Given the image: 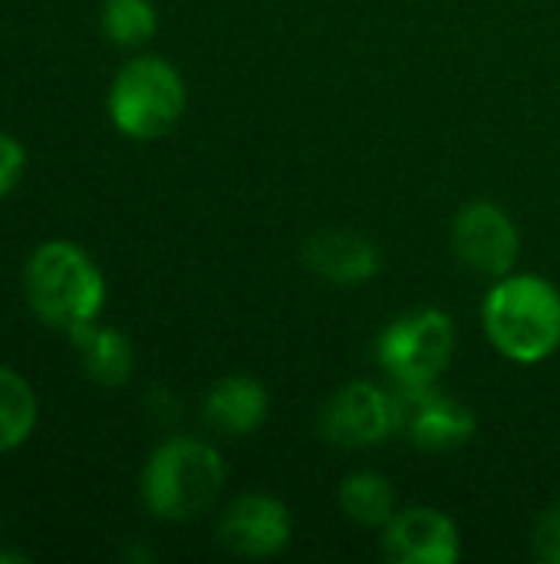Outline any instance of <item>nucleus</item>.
Here are the masks:
<instances>
[{
  "mask_svg": "<svg viewBox=\"0 0 560 564\" xmlns=\"http://www.w3.org/2000/svg\"><path fill=\"white\" fill-rule=\"evenodd\" d=\"M492 347L521 367L545 364L560 347V291L541 274H505L482 304Z\"/></svg>",
  "mask_w": 560,
  "mask_h": 564,
  "instance_id": "nucleus-1",
  "label": "nucleus"
},
{
  "mask_svg": "<svg viewBox=\"0 0 560 564\" xmlns=\"http://www.w3.org/2000/svg\"><path fill=\"white\" fill-rule=\"evenodd\" d=\"M23 294L36 321L56 330L99 321L106 304V278L99 264L73 241H43L23 268Z\"/></svg>",
  "mask_w": 560,
  "mask_h": 564,
  "instance_id": "nucleus-2",
  "label": "nucleus"
},
{
  "mask_svg": "<svg viewBox=\"0 0 560 564\" xmlns=\"http://www.w3.org/2000/svg\"><path fill=\"white\" fill-rule=\"evenodd\" d=\"M224 459L215 446L175 436L142 469V502L162 522H188L208 512L224 486Z\"/></svg>",
  "mask_w": 560,
  "mask_h": 564,
  "instance_id": "nucleus-3",
  "label": "nucleus"
},
{
  "mask_svg": "<svg viewBox=\"0 0 560 564\" xmlns=\"http://www.w3.org/2000/svg\"><path fill=\"white\" fill-rule=\"evenodd\" d=\"M188 102L182 73L162 56L129 59L109 86V119L135 142H152L168 135Z\"/></svg>",
  "mask_w": 560,
  "mask_h": 564,
  "instance_id": "nucleus-4",
  "label": "nucleus"
},
{
  "mask_svg": "<svg viewBox=\"0 0 560 564\" xmlns=\"http://www.w3.org/2000/svg\"><path fill=\"white\" fill-rule=\"evenodd\" d=\"M455 350V327L439 307H419L396 317L376 344L380 367L396 387H429L436 383Z\"/></svg>",
  "mask_w": 560,
  "mask_h": 564,
  "instance_id": "nucleus-5",
  "label": "nucleus"
},
{
  "mask_svg": "<svg viewBox=\"0 0 560 564\" xmlns=\"http://www.w3.org/2000/svg\"><path fill=\"white\" fill-rule=\"evenodd\" d=\"M399 433L396 390H383L370 380L340 387L320 413V436L343 449L380 446Z\"/></svg>",
  "mask_w": 560,
  "mask_h": 564,
  "instance_id": "nucleus-6",
  "label": "nucleus"
},
{
  "mask_svg": "<svg viewBox=\"0 0 560 564\" xmlns=\"http://www.w3.org/2000/svg\"><path fill=\"white\" fill-rule=\"evenodd\" d=\"M452 251L482 278H505L521 254V235L505 208L495 202H469L452 221Z\"/></svg>",
  "mask_w": 560,
  "mask_h": 564,
  "instance_id": "nucleus-7",
  "label": "nucleus"
},
{
  "mask_svg": "<svg viewBox=\"0 0 560 564\" xmlns=\"http://www.w3.org/2000/svg\"><path fill=\"white\" fill-rule=\"evenodd\" d=\"M396 403H399V433H406L409 443L426 453L459 449L479 430L475 413L462 400L439 393L436 383L396 387Z\"/></svg>",
  "mask_w": 560,
  "mask_h": 564,
  "instance_id": "nucleus-8",
  "label": "nucleus"
},
{
  "mask_svg": "<svg viewBox=\"0 0 560 564\" xmlns=\"http://www.w3.org/2000/svg\"><path fill=\"white\" fill-rule=\"evenodd\" d=\"M290 535L294 522L287 506L264 492L234 499L218 522V542L238 558H271L287 549Z\"/></svg>",
  "mask_w": 560,
  "mask_h": 564,
  "instance_id": "nucleus-9",
  "label": "nucleus"
},
{
  "mask_svg": "<svg viewBox=\"0 0 560 564\" xmlns=\"http://www.w3.org/2000/svg\"><path fill=\"white\" fill-rule=\"evenodd\" d=\"M383 552L396 564H455L462 558L459 525L429 506L399 509L383 529Z\"/></svg>",
  "mask_w": 560,
  "mask_h": 564,
  "instance_id": "nucleus-10",
  "label": "nucleus"
},
{
  "mask_svg": "<svg viewBox=\"0 0 560 564\" xmlns=\"http://www.w3.org/2000/svg\"><path fill=\"white\" fill-rule=\"evenodd\" d=\"M304 264L330 284L356 288L376 278L380 248L356 231L327 228L304 241Z\"/></svg>",
  "mask_w": 560,
  "mask_h": 564,
  "instance_id": "nucleus-11",
  "label": "nucleus"
},
{
  "mask_svg": "<svg viewBox=\"0 0 560 564\" xmlns=\"http://www.w3.org/2000/svg\"><path fill=\"white\" fill-rule=\"evenodd\" d=\"M271 410V393L257 377L231 373L221 377L205 397V423L221 436L254 433Z\"/></svg>",
  "mask_w": 560,
  "mask_h": 564,
  "instance_id": "nucleus-12",
  "label": "nucleus"
},
{
  "mask_svg": "<svg viewBox=\"0 0 560 564\" xmlns=\"http://www.w3.org/2000/svg\"><path fill=\"white\" fill-rule=\"evenodd\" d=\"M69 340L79 354L83 370L89 373L92 383L99 387H122L132 377V344L122 330L116 327H102L99 321L79 324L69 330Z\"/></svg>",
  "mask_w": 560,
  "mask_h": 564,
  "instance_id": "nucleus-13",
  "label": "nucleus"
},
{
  "mask_svg": "<svg viewBox=\"0 0 560 564\" xmlns=\"http://www.w3.org/2000/svg\"><path fill=\"white\" fill-rule=\"evenodd\" d=\"M340 509L366 529H386L396 509V492L380 473H353L340 482Z\"/></svg>",
  "mask_w": 560,
  "mask_h": 564,
  "instance_id": "nucleus-14",
  "label": "nucleus"
},
{
  "mask_svg": "<svg viewBox=\"0 0 560 564\" xmlns=\"http://www.w3.org/2000/svg\"><path fill=\"white\" fill-rule=\"evenodd\" d=\"M40 406L33 387L10 367H0V453L23 446L36 426Z\"/></svg>",
  "mask_w": 560,
  "mask_h": 564,
  "instance_id": "nucleus-15",
  "label": "nucleus"
},
{
  "mask_svg": "<svg viewBox=\"0 0 560 564\" xmlns=\"http://www.w3.org/2000/svg\"><path fill=\"white\" fill-rule=\"evenodd\" d=\"M158 17L152 0H106L102 3V33L116 46H142L155 36Z\"/></svg>",
  "mask_w": 560,
  "mask_h": 564,
  "instance_id": "nucleus-16",
  "label": "nucleus"
},
{
  "mask_svg": "<svg viewBox=\"0 0 560 564\" xmlns=\"http://www.w3.org/2000/svg\"><path fill=\"white\" fill-rule=\"evenodd\" d=\"M23 169H26L23 145L10 132H0V198H7L20 185Z\"/></svg>",
  "mask_w": 560,
  "mask_h": 564,
  "instance_id": "nucleus-17",
  "label": "nucleus"
},
{
  "mask_svg": "<svg viewBox=\"0 0 560 564\" xmlns=\"http://www.w3.org/2000/svg\"><path fill=\"white\" fill-rule=\"evenodd\" d=\"M535 555L541 562L560 564V502L551 506L535 529Z\"/></svg>",
  "mask_w": 560,
  "mask_h": 564,
  "instance_id": "nucleus-18",
  "label": "nucleus"
},
{
  "mask_svg": "<svg viewBox=\"0 0 560 564\" xmlns=\"http://www.w3.org/2000/svg\"><path fill=\"white\" fill-rule=\"evenodd\" d=\"M0 562H26V555H20V552H0Z\"/></svg>",
  "mask_w": 560,
  "mask_h": 564,
  "instance_id": "nucleus-19",
  "label": "nucleus"
}]
</instances>
